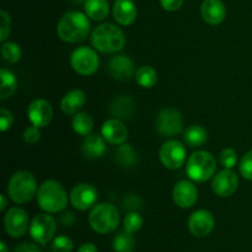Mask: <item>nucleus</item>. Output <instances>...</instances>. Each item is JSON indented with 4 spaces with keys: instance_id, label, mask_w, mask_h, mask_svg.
<instances>
[{
    "instance_id": "1",
    "label": "nucleus",
    "mask_w": 252,
    "mask_h": 252,
    "mask_svg": "<svg viewBox=\"0 0 252 252\" xmlns=\"http://www.w3.org/2000/svg\"><path fill=\"white\" fill-rule=\"evenodd\" d=\"M90 32V21L86 14L76 10L65 12L57 25V34L68 43H79L85 41Z\"/></svg>"
},
{
    "instance_id": "2",
    "label": "nucleus",
    "mask_w": 252,
    "mask_h": 252,
    "mask_svg": "<svg viewBox=\"0 0 252 252\" xmlns=\"http://www.w3.org/2000/svg\"><path fill=\"white\" fill-rule=\"evenodd\" d=\"M37 204L46 213H59L68 206L69 197L61 182L47 180L39 186L36 194Z\"/></svg>"
},
{
    "instance_id": "3",
    "label": "nucleus",
    "mask_w": 252,
    "mask_h": 252,
    "mask_svg": "<svg viewBox=\"0 0 252 252\" xmlns=\"http://www.w3.org/2000/svg\"><path fill=\"white\" fill-rule=\"evenodd\" d=\"M125 43L126 37L122 30L110 22L98 25L91 33V44L101 53H117L125 47Z\"/></svg>"
},
{
    "instance_id": "4",
    "label": "nucleus",
    "mask_w": 252,
    "mask_h": 252,
    "mask_svg": "<svg viewBox=\"0 0 252 252\" xmlns=\"http://www.w3.org/2000/svg\"><path fill=\"white\" fill-rule=\"evenodd\" d=\"M37 181L33 175L25 170L16 171L7 185V196L14 203L25 204L37 194Z\"/></svg>"
},
{
    "instance_id": "5",
    "label": "nucleus",
    "mask_w": 252,
    "mask_h": 252,
    "mask_svg": "<svg viewBox=\"0 0 252 252\" xmlns=\"http://www.w3.org/2000/svg\"><path fill=\"white\" fill-rule=\"evenodd\" d=\"M120 212L110 203L96 204L89 214V224L91 229L102 235L113 233L120 225Z\"/></svg>"
},
{
    "instance_id": "6",
    "label": "nucleus",
    "mask_w": 252,
    "mask_h": 252,
    "mask_svg": "<svg viewBox=\"0 0 252 252\" xmlns=\"http://www.w3.org/2000/svg\"><path fill=\"white\" fill-rule=\"evenodd\" d=\"M216 158L206 150L194 152L187 160L186 172L194 182H206L216 175Z\"/></svg>"
},
{
    "instance_id": "7",
    "label": "nucleus",
    "mask_w": 252,
    "mask_h": 252,
    "mask_svg": "<svg viewBox=\"0 0 252 252\" xmlns=\"http://www.w3.org/2000/svg\"><path fill=\"white\" fill-rule=\"evenodd\" d=\"M70 65L79 75L90 76L97 71L100 59L97 53L90 47H78L70 56Z\"/></svg>"
},
{
    "instance_id": "8",
    "label": "nucleus",
    "mask_w": 252,
    "mask_h": 252,
    "mask_svg": "<svg viewBox=\"0 0 252 252\" xmlns=\"http://www.w3.org/2000/svg\"><path fill=\"white\" fill-rule=\"evenodd\" d=\"M57 231L56 219L49 213H39L30 224V235L39 245H46L54 239Z\"/></svg>"
},
{
    "instance_id": "9",
    "label": "nucleus",
    "mask_w": 252,
    "mask_h": 252,
    "mask_svg": "<svg viewBox=\"0 0 252 252\" xmlns=\"http://www.w3.org/2000/svg\"><path fill=\"white\" fill-rule=\"evenodd\" d=\"M155 127L162 137H175L184 132V118L180 111L175 108H164L155 120Z\"/></svg>"
},
{
    "instance_id": "10",
    "label": "nucleus",
    "mask_w": 252,
    "mask_h": 252,
    "mask_svg": "<svg viewBox=\"0 0 252 252\" xmlns=\"http://www.w3.org/2000/svg\"><path fill=\"white\" fill-rule=\"evenodd\" d=\"M159 158L165 167L177 170L186 161V148L179 140H166L160 148Z\"/></svg>"
},
{
    "instance_id": "11",
    "label": "nucleus",
    "mask_w": 252,
    "mask_h": 252,
    "mask_svg": "<svg viewBox=\"0 0 252 252\" xmlns=\"http://www.w3.org/2000/svg\"><path fill=\"white\" fill-rule=\"evenodd\" d=\"M98 198V192L95 186L90 184H79L71 189L69 194V201L71 206L79 211H88L96 206Z\"/></svg>"
},
{
    "instance_id": "12",
    "label": "nucleus",
    "mask_w": 252,
    "mask_h": 252,
    "mask_svg": "<svg viewBox=\"0 0 252 252\" xmlns=\"http://www.w3.org/2000/svg\"><path fill=\"white\" fill-rule=\"evenodd\" d=\"M30 221L26 211L20 207H12L6 212L4 218V226L6 234L14 239H19L26 234Z\"/></svg>"
},
{
    "instance_id": "13",
    "label": "nucleus",
    "mask_w": 252,
    "mask_h": 252,
    "mask_svg": "<svg viewBox=\"0 0 252 252\" xmlns=\"http://www.w3.org/2000/svg\"><path fill=\"white\" fill-rule=\"evenodd\" d=\"M189 233L197 238H206L213 231L216 220L213 214L207 209H198L193 212L189 218Z\"/></svg>"
},
{
    "instance_id": "14",
    "label": "nucleus",
    "mask_w": 252,
    "mask_h": 252,
    "mask_svg": "<svg viewBox=\"0 0 252 252\" xmlns=\"http://www.w3.org/2000/svg\"><path fill=\"white\" fill-rule=\"evenodd\" d=\"M172 199L180 208H191L198 199V189L193 182L181 180L175 185L174 189H172Z\"/></svg>"
},
{
    "instance_id": "15",
    "label": "nucleus",
    "mask_w": 252,
    "mask_h": 252,
    "mask_svg": "<svg viewBox=\"0 0 252 252\" xmlns=\"http://www.w3.org/2000/svg\"><path fill=\"white\" fill-rule=\"evenodd\" d=\"M27 116L32 125L38 128H44L52 122L53 108L48 101L43 98H37L30 103L27 108Z\"/></svg>"
},
{
    "instance_id": "16",
    "label": "nucleus",
    "mask_w": 252,
    "mask_h": 252,
    "mask_svg": "<svg viewBox=\"0 0 252 252\" xmlns=\"http://www.w3.org/2000/svg\"><path fill=\"white\" fill-rule=\"evenodd\" d=\"M239 177L231 169H224L214 176L212 182L213 192L219 197H230L238 189Z\"/></svg>"
},
{
    "instance_id": "17",
    "label": "nucleus",
    "mask_w": 252,
    "mask_h": 252,
    "mask_svg": "<svg viewBox=\"0 0 252 252\" xmlns=\"http://www.w3.org/2000/svg\"><path fill=\"white\" fill-rule=\"evenodd\" d=\"M101 135L112 145H121L128 138V128L118 118H110L101 127Z\"/></svg>"
},
{
    "instance_id": "18",
    "label": "nucleus",
    "mask_w": 252,
    "mask_h": 252,
    "mask_svg": "<svg viewBox=\"0 0 252 252\" xmlns=\"http://www.w3.org/2000/svg\"><path fill=\"white\" fill-rule=\"evenodd\" d=\"M108 73L118 81L129 80L134 75V63L128 56H115L108 63Z\"/></svg>"
},
{
    "instance_id": "19",
    "label": "nucleus",
    "mask_w": 252,
    "mask_h": 252,
    "mask_svg": "<svg viewBox=\"0 0 252 252\" xmlns=\"http://www.w3.org/2000/svg\"><path fill=\"white\" fill-rule=\"evenodd\" d=\"M201 15L204 22L217 26L225 20L226 7L221 0H203L201 5Z\"/></svg>"
},
{
    "instance_id": "20",
    "label": "nucleus",
    "mask_w": 252,
    "mask_h": 252,
    "mask_svg": "<svg viewBox=\"0 0 252 252\" xmlns=\"http://www.w3.org/2000/svg\"><path fill=\"white\" fill-rule=\"evenodd\" d=\"M138 10L133 0H116L113 5V17L122 26H129L135 21Z\"/></svg>"
},
{
    "instance_id": "21",
    "label": "nucleus",
    "mask_w": 252,
    "mask_h": 252,
    "mask_svg": "<svg viewBox=\"0 0 252 252\" xmlns=\"http://www.w3.org/2000/svg\"><path fill=\"white\" fill-rule=\"evenodd\" d=\"M135 110V103L133 101L132 97L129 96H118L115 100L111 102L108 111H110L111 116H113V118H118V120H129L132 118V116L134 115Z\"/></svg>"
},
{
    "instance_id": "22",
    "label": "nucleus",
    "mask_w": 252,
    "mask_h": 252,
    "mask_svg": "<svg viewBox=\"0 0 252 252\" xmlns=\"http://www.w3.org/2000/svg\"><path fill=\"white\" fill-rule=\"evenodd\" d=\"M86 102V96L83 90L79 89H74L66 93L63 96L61 101V110L63 111L65 115L74 116L78 112H80L81 108L84 107Z\"/></svg>"
},
{
    "instance_id": "23",
    "label": "nucleus",
    "mask_w": 252,
    "mask_h": 252,
    "mask_svg": "<svg viewBox=\"0 0 252 252\" xmlns=\"http://www.w3.org/2000/svg\"><path fill=\"white\" fill-rule=\"evenodd\" d=\"M81 152L89 159H98L106 153V140L102 135L90 134L81 144Z\"/></svg>"
},
{
    "instance_id": "24",
    "label": "nucleus",
    "mask_w": 252,
    "mask_h": 252,
    "mask_svg": "<svg viewBox=\"0 0 252 252\" xmlns=\"http://www.w3.org/2000/svg\"><path fill=\"white\" fill-rule=\"evenodd\" d=\"M84 10L89 19L94 21H102L110 14V5L107 0H85Z\"/></svg>"
},
{
    "instance_id": "25",
    "label": "nucleus",
    "mask_w": 252,
    "mask_h": 252,
    "mask_svg": "<svg viewBox=\"0 0 252 252\" xmlns=\"http://www.w3.org/2000/svg\"><path fill=\"white\" fill-rule=\"evenodd\" d=\"M208 139V133L201 126H191L184 132V142L191 148H199Z\"/></svg>"
},
{
    "instance_id": "26",
    "label": "nucleus",
    "mask_w": 252,
    "mask_h": 252,
    "mask_svg": "<svg viewBox=\"0 0 252 252\" xmlns=\"http://www.w3.org/2000/svg\"><path fill=\"white\" fill-rule=\"evenodd\" d=\"M115 159L117 164H120L122 167L128 169V167H133L137 164L138 157L132 145L123 143L116 150Z\"/></svg>"
},
{
    "instance_id": "27",
    "label": "nucleus",
    "mask_w": 252,
    "mask_h": 252,
    "mask_svg": "<svg viewBox=\"0 0 252 252\" xmlns=\"http://www.w3.org/2000/svg\"><path fill=\"white\" fill-rule=\"evenodd\" d=\"M0 79H1V84H0V98L1 100H6L10 96L14 95L17 88V79L12 71L9 69L2 68L0 70Z\"/></svg>"
},
{
    "instance_id": "28",
    "label": "nucleus",
    "mask_w": 252,
    "mask_h": 252,
    "mask_svg": "<svg viewBox=\"0 0 252 252\" xmlns=\"http://www.w3.org/2000/svg\"><path fill=\"white\" fill-rule=\"evenodd\" d=\"M71 127L76 134L88 137L94 129V120L89 113L78 112L76 115H74L73 121H71Z\"/></svg>"
},
{
    "instance_id": "29",
    "label": "nucleus",
    "mask_w": 252,
    "mask_h": 252,
    "mask_svg": "<svg viewBox=\"0 0 252 252\" xmlns=\"http://www.w3.org/2000/svg\"><path fill=\"white\" fill-rule=\"evenodd\" d=\"M112 246L115 252H133L135 249V239L129 231H121L113 239Z\"/></svg>"
},
{
    "instance_id": "30",
    "label": "nucleus",
    "mask_w": 252,
    "mask_h": 252,
    "mask_svg": "<svg viewBox=\"0 0 252 252\" xmlns=\"http://www.w3.org/2000/svg\"><path fill=\"white\" fill-rule=\"evenodd\" d=\"M135 80L138 85H140L144 89H150L157 84L158 81V73L153 66L143 65L135 73Z\"/></svg>"
},
{
    "instance_id": "31",
    "label": "nucleus",
    "mask_w": 252,
    "mask_h": 252,
    "mask_svg": "<svg viewBox=\"0 0 252 252\" xmlns=\"http://www.w3.org/2000/svg\"><path fill=\"white\" fill-rule=\"evenodd\" d=\"M1 56L5 62H7L9 64H15L21 59L22 52L19 44L15 43V42L7 41L2 42Z\"/></svg>"
},
{
    "instance_id": "32",
    "label": "nucleus",
    "mask_w": 252,
    "mask_h": 252,
    "mask_svg": "<svg viewBox=\"0 0 252 252\" xmlns=\"http://www.w3.org/2000/svg\"><path fill=\"white\" fill-rule=\"evenodd\" d=\"M143 226V218L138 212H128L123 219V228L125 230L134 234L139 231Z\"/></svg>"
},
{
    "instance_id": "33",
    "label": "nucleus",
    "mask_w": 252,
    "mask_h": 252,
    "mask_svg": "<svg viewBox=\"0 0 252 252\" xmlns=\"http://www.w3.org/2000/svg\"><path fill=\"white\" fill-rule=\"evenodd\" d=\"M74 249V243L70 238L65 235H59L52 240L51 250L53 252H71Z\"/></svg>"
},
{
    "instance_id": "34",
    "label": "nucleus",
    "mask_w": 252,
    "mask_h": 252,
    "mask_svg": "<svg viewBox=\"0 0 252 252\" xmlns=\"http://www.w3.org/2000/svg\"><path fill=\"white\" fill-rule=\"evenodd\" d=\"M219 162L224 169H233L238 162V154L233 148H225L219 154Z\"/></svg>"
},
{
    "instance_id": "35",
    "label": "nucleus",
    "mask_w": 252,
    "mask_h": 252,
    "mask_svg": "<svg viewBox=\"0 0 252 252\" xmlns=\"http://www.w3.org/2000/svg\"><path fill=\"white\" fill-rule=\"evenodd\" d=\"M239 169H240V174L244 179L252 181V150L244 155L240 165H239Z\"/></svg>"
},
{
    "instance_id": "36",
    "label": "nucleus",
    "mask_w": 252,
    "mask_h": 252,
    "mask_svg": "<svg viewBox=\"0 0 252 252\" xmlns=\"http://www.w3.org/2000/svg\"><path fill=\"white\" fill-rule=\"evenodd\" d=\"M10 27H11L10 15L5 10H1L0 11V41L1 42H5L10 34Z\"/></svg>"
},
{
    "instance_id": "37",
    "label": "nucleus",
    "mask_w": 252,
    "mask_h": 252,
    "mask_svg": "<svg viewBox=\"0 0 252 252\" xmlns=\"http://www.w3.org/2000/svg\"><path fill=\"white\" fill-rule=\"evenodd\" d=\"M24 139L27 144H36L41 139V130L36 126H30L25 129L24 132Z\"/></svg>"
},
{
    "instance_id": "38",
    "label": "nucleus",
    "mask_w": 252,
    "mask_h": 252,
    "mask_svg": "<svg viewBox=\"0 0 252 252\" xmlns=\"http://www.w3.org/2000/svg\"><path fill=\"white\" fill-rule=\"evenodd\" d=\"M12 123H14V116L6 108H1L0 110V129L1 132H6L9 128H11Z\"/></svg>"
},
{
    "instance_id": "39",
    "label": "nucleus",
    "mask_w": 252,
    "mask_h": 252,
    "mask_svg": "<svg viewBox=\"0 0 252 252\" xmlns=\"http://www.w3.org/2000/svg\"><path fill=\"white\" fill-rule=\"evenodd\" d=\"M123 207H125V209H128L129 212H134L142 207V202H140V199L138 197L129 196L123 202Z\"/></svg>"
},
{
    "instance_id": "40",
    "label": "nucleus",
    "mask_w": 252,
    "mask_h": 252,
    "mask_svg": "<svg viewBox=\"0 0 252 252\" xmlns=\"http://www.w3.org/2000/svg\"><path fill=\"white\" fill-rule=\"evenodd\" d=\"M160 4L166 11H176L184 5V0H160Z\"/></svg>"
},
{
    "instance_id": "41",
    "label": "nucleus",
    "mask_w": 252,
    "mask_h": 252,
    "mask_svg": "<svg viewBox=\"0 0 252 252\" xmlns=\"http://www.w3.org/2000/svg\"><path fill=\"white\" fill-rule=\"evenodd\" d=\"M15 252H42V249H39L38 246L34 245V244L24 243L20 244V245L15 249Z\"/></svg>"
},
{
    "instance_id": "42",
    "label": "nucleus",
    "mask_w": 252,
    "mask_h": 252,
    "mask_svg": "<svg viewBox=\"0 0 252 252\" xmlns=\"http://www.w3.org/2000/svg\"><path fill=\"white\" fill-rule=\"evenodd\" d=\"M74 221H75V217H74V213H71V212H66V213H64V216L62 217V223H63L64 225H71Z\"/></svg>"
},
{
    "instance_id": "43",
    "label": "nucleus",
    "mask_w": 252,
    "mask_h": 252,
    "mask_svg": "<svg viewBox=\"0 0 252 252\" xmlns=\"http://www.w3.org/2000/svg\"><path fill=\"white\" fill-rule=\"evenodd\" d=\"M78 252H97V248H96V245H94V244L86 243L83 244V245L79 248Z\"/></svg>"
},
{
    "instance_id": "44",
    "label": "nucleus",
    "mask_w": 252,
    "mask_h": 252,
    "mask_svg": "<svg viewBox=\"0 0 252 252\" xmlns=\"http://www.w3.org/2000/svg\"><path fill=\"white\" fill-rule=\"evenodd\" d=\"M0 201H1V203H0V211L4 212L5 208H6V206H7L6 197H5L4 194H1V196H0Z\"/></svg>"
},
{
    "instance_id": "45",
    "label": "nucleus",
    "mask_w": 252,
    "mask_h": 252,
    "mask_svg": "<svg viewBox=\"0 0 252 252\" xmlns=\"http://www.w3.org/2000/svg\"><path fill=\"white\" fill-rule=\"evenodd\" d=\"M0 252H9V249H7L6 244H5L4 241L0 243Z\"/></svg>"
},
{
    "instance_id": "46",
    "label": "nucleus",
    "mask_w": 252,
    "mask_h": 252,
    "mask_svg": "<svg viewBox=\"0 0 252 252\" xmlns=\"http://www.w3.org/2000/svg\"><path fill=\"white\" fill-rule=\"evenodd\" d=\"M42 252H53V251H52V250H51V251H48V250H42Z\"/></svg>"
}]
</instances>
